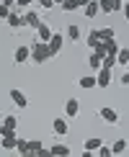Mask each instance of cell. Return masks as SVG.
<instances>
[{
  "label": "cell",
  "instance_id": "obj_1",
  "mask_svg": "<svg viewBox=\"0 0 129 157\" xmlns=\"http://www.w3.org/2000/svg\"><path fill=\"white\" fill-rule=\"evenodd\" d=\"M31 59H34L36 64H44V62L54 59L52 52H49V44L47 41H34V44H31Z\"/></svg>",
  "mask_w": 129,
  "mask_h": 157
},
{
  "label": "cell",
  "instance_id": "obj_2",
  "mask_svg": "<svg viewBox=\"0 0 129 157\" xmlns=\"http://www.w3.org/2000/svg\"><path fill=\"white\" fill-rule=\"evenodd\" d=\"M16 126H18V119L13 113H8L3 119V126H0V136H13L16 134Z\"/></svg>",
  "mask_w": 129,
  "mask_h": 157
},
{
  "label": "cell",
  "instance_id": "obj_3",
  "mask_svg": "<svg viewBox=\"0 0 129 157\" xmlns=\"http://www.w3.org/2000/svg\"><path fill=\"white\" fill-rule=\"evenodd\" d=\"M98 116H101V121L103 124H119V111L116 108H111V106H103V108H98Z\"/></svg>",
  "mask_w": 129,
  "mask_h": 157
},
{
  "label": "cell",
  "instance_id": "obj_4",
  "mask_svg": "<svg viewBox=\"0 0 129 157\" xmlns=\"http://www.w3.org/2000/svg\"><path fill=\"white\" fill-rule=\"evenodd\" d=\"M49 52H52V57H57L62 52V47H64V36L60 34V31H54V34H52V39H49Z\"/></svg>",
  "mask_w": 129,
  "mask_h": 157
},
{
  "label": "cell",
  "instance_id": "obj_5",
  "mask_svg": "<svg viewBox=\"0 0 129 157\" xmlns=\"http://www.w3.org/2000/svg\"><path fill=\"white\" fill-rule=\"evenodd\" d=\"M101 5V13H116L124 8V0H98Z\"/></svg>",
  "mask_w": 129,
  "mask_h": 157
},
{
  "label": "cell",
  "instance_id": "obj_6",
  "mask_svg": "<svg viewBox=\"0 0 129 157\" xmlns=\"http://www.w3.org/2000/svg\"><path fill=\"white\" fill-rule=\"evenodd\" d=\"M23 26H29V29H39V26H41V16H39L36 10H26L23 13Z\"/></svg>",
  "mask_w": 129,
  "mask_h": 157
},
{
  "label": "cell",
  "instance_id": "obj_7",
  "mask_svg": "<svg viewBox=\"0 0 129 157\" xmlns=\"http://www.w3.org/2000/svg\"><path fill=\"white\" fill-rule=\"evenodd\" d=\"M29 59H31V47H18L16 54H13V62L16 64H26Z\"/></svg>",
  "mask_w": 129,
  "mask_h": 157
},
{
  "label": "cell",
  "instance_id": "obj_8",
  "mask_svg": "<svg viewBox=\"0 0 129 157\" xmlns=\"http://www.w3.org/2000/svg\"><path fill=\"white\" fill-rule=\"evenodd\" d=\"M111 70H106V67H101L98 70V75H96V82H98V88H108L111 85Z\"/></svg>",
  "mask_w": 129,
  "mask_h": 157
},
{
  "label": "cell",
  "instance_id": "obj_9",
  "mask_svg": "<svg viewBox=\"0 0 129 157\" xmlns=\"http://www.w3.org/2000/svg\"><path fill=\"white\" fill-rule=\"evenodd\" d=\"M10 101L16 103L18 108H26V106H29V98H26V95H23V90H18V88H13V90H10Z\"/></svg>",
  "mask_w": 129,
  "mask_h": 157
},
{
  "label": "cell",
  "instance_id": "obj_10",
  "mask_svg": "<svg viewBox=\"0 0 129 157\" xmlns=\"http://www.w3.org/2000/svg\"><path fill=\"white\" fill-rule=\"evenodd\" d=\"M52 129H54L57 136H64L70 132V124H67V119H54V121H52Z\"/></svg>",
  "mask_w": 129,
  "mask_h": 157
},
{
  "label": "cell",
  "instance_id": "obj_11",
  "mask_svg": "<svg viewBox=\"0 0 129 157\" xmlns=\"http://www.w3.org/2000/svg\"><path fill=\"white\" fill-rule=\"evenodd\" d=\"M77 113H80V103H77L75 98H70V101L64 103V116H67V119H75Z\"/></svg>",
  "mask_w": 129,
  "mask_h": 157
},
{
  "label": "cell",
  "instance_id": "obj_12",
  "mask_svg": "<svg viewBox=\"0 0 129 157\" xmlns=\"http://www.w3.org/2000/svg\"><path fill=\"white\" fill-rule=\"evenodd\" d=\"M83 13H85V18H96L101 13V5H98V0H90V3L83 8Z\"/></svg>",
  "mask_w": 129,
  "mask_h": 157
},
{
  "label": "cell",
  "instance_id": "obj_13",
  "mask_svg": "<svg viewBox=\"0 0 129 157\" xmlns=\"http://www.w3.org/2000/svg\"><path fill=\"white\" fill-rule=\"evenodd\" d=\"M5 21H8L10 29H21V26H23V16H21V13H16V10H10V16L5 18Z\"/></svg>",
  "mask_w": 129,
  "mask_h": 157
},
{
  "label": "cell",
  "instance_id": "obj_14",
  "mask_svg": "<svg viewBox=\"0 0 129 157\" xmlns=\"http://www.w3.org/2000/svg\"><path fill=\"white\" fill-rule=\"evenodd\" d=\"M101 144H103V139H98V136H90V139H85V152H98L101 149Z\"/></svg>",
  "mask_w": 129,
  "mask_h": 157
},
{
  "label": "cell",
  "instance_id": "obj_15",
  "mask_svg": "<svg viewBox=\"0 0 129 157\" xmlns=\"http://www.w3.org/2000/svg\"><path fill=\"white\" fill-rule=\"evenodd\" d=\"M80 36H83L80 26H77V23H70V26H67V34H64V39H70V41H77Z\"/></svg>",
  "mask_w": 129,
  "mask_h": 157
},
{
  "label": "cell",
  "instance_id": "obj_16",
  "mask_svg": "<svg viewBox=\"0 0 129 157\" xmlns=\"http://www.w3.org/2000/svg\"><path fill=\"white\" fill-rule=\"evenodd\" d=\"M80 88L83 90H93V88H98V82H96V75H85V77H80Z\"/></svg>",
  "mask_w": 129,
  "mask_h": 157
},
{
  "label": "cell",
  "instance_id": "obj_17",
  "mask_svg": "<svg viewBox=\"0 0 129 157\" xmlns=\"http://www.w3.org/2000/svg\"><path fill=\"white\" fill-rule=\"evenodd\" d=\"M52 34H54V31H52L47 23H41V26L36 29V36H39V41H49V39H52Z\"/></svg>",
  "mask_w": 129,
  "mask_h": 157
},
{
  "label": "cell",
  "instance_id": "obj_18",
  "mask_svg": "<svg viewBox=\"0 0 129 157\" xmlns=\"http://www.w3.org/2000/svg\"><path fill=\"white\" fill-rule=\"evenodd\" d=\"M88 64H90V70H93V72H98V70L103 67V57H101V54H96V52H93V54L88 57Z\"/></svg>",
  "mask_w": 129,
  "mask_h": 157
},
{
  "label": "cell",
  "instance_id": "obj_19",
  "mask_svg": "<svg viewBox=\"0 0 129 157\" xmlns=\"http://www.w3.org/2000/svg\"><path fill=\"white\" fill-rule=\"evenodd\" d=\"M85 44H88L90 49H96V47H98V44H101V34H98V29H93V31H90V34H88Z\"/></svg>",
  "mask_w": 129,
  "mask_h": 157
},
{
  "label": "cell",
  "instance_id": "obj_20",
  "mask_svg": "<svg viewBox=\"0 0 129 157\" xmlns=\"http://www.w3.org/2000/svg\"><path fill=\"white\" fill-rule=\"evenodd\" d=\"M52 155L54 157H70V147L67 144H52Z\"/></svg>",
  "mask_w": 129,
  "mask_h": 157
},
{
  "label": "cell",
  "instance_id": "obj_21",
  "mask_svg": "<svg viewBox=\"0 0 129 157\" xmlns=\"http://www.w3.org/2000/svg\"><path fill=\"white\" fill-rule=\"evenodd\" d=\"M127 152V139H116L111 144V155H124Z\"/></svg>",
  "mask_w": 129,
  "mask_h": 157
},
{
  "label": "cell",
  "instance_id": "obj_22",
  "mask_svg": "<svg viewBox=\"0 0 129 157\" xmlns=\"http://www.w3.org/2000/svg\"><path fill=\"white\" fill-rule=\"evenodd\" d=\"M103 47H106V54H119V44H116V39H106L103 41Z\"/></svg>",
  "mask_w": 129,
  "mask_h": 157
},
{
  "label": "cell",
  "instance_id": "obj_23",
  "mask_svg": "<svg viewBox=\"0 0 129 157\" xmlns=\"http://www.w3.org/2000/svg\"><path fill=\"white\" fill-rule=\"evenodd\" d=\"M0 144H3V149H16L18 136H16V134H13V136H3V142H0Z\"/></svg>",
  "mask_w": 129,
  "mask_h": 157
},
{
  "label": "cell",
  "instance_id": "obj_24",
  "mask_svg": "<svg viewBox=\"0 0 129 157\" xmlns=\"http://www.w3.org/2000/svg\"><path fill=\"white\" fill-rule=\"evenodd\" d=\"M116 64H121V67H127V64H129V49H119V54H116Z\"/></svg>",
  "mask_w": 129,
  "mask_h": 157
},
{
  "label": "cell",
  "instance_id": "obj_25",
  "mask_svg": "<svg viewBox=\"0 0 129 157\" xmlns=\"http://www.w3.org/2000/svg\"><path fill=\"white\" fill-rule=\"evenodd\" d=\"M98 34H101V41H106V39H116V31L114 29H98Z\"/></svg>",
  "mask_w": 129,
  "mask_h": 157
},
{
  "label": "cell",
  "instance_id": "obj_26",
  "mask_svg": "<svg viewBox=\"0 0 129 157\" xmlns=\"http://www.w3.org/2000/svg\"><path fill=\"white\" fill-rule=\"evenodd\" d=\"M114 64H116V57H114V54H106V57H103V67H106V70H114Z\"/></svg>",
  "mask_w": 129,
  "mask_h": 157
},
{
  "label": "cell",
  "instance_id": "obj_27",
  "mask_svg": "<svg viewBox=\"0 0 129 157\" xmlns=\"http://www.w3.org/2000/svg\"><path fill=\"white\" fill-rule=\"evenodd\" d=\"M96 157H114V155H111V147L101 144V149H98V152H96Z\"/></svg>",
  "mask_w": 129,
  "mask_h": 157
},
{
  "label": "cell",
  "instance_id": "obj_28",
  "mask_svg": "<svg viewBox=\"0 0 129 157\" xmlns=\"http://www.w3.org/2000/svg\"><path fill=\"white\" fill-rule=\"evenodd\" d=\"M41 147H44V144H41L39 139H29V149H31V152H39Z\"/></svg>",
  "mask_w": 129,
  "mask_h": 157
},
{
  "label": "cell",
  "instance_id": "obj_29",
  "mask_svg": "<svg viewBox=\"0 0 129 157\" xmlns=\"http://www.w3.org/2000/svg\"><path fill=\"white\" fill-rule=\"evenodd\" d=\"M62 10H67V13L70 10H77V0H67V3L62 5Z\"/></svg>",
  "mask_w": 129,
  "mask_h": 157
},
{
  "label": "cell",
  "instance_id": "obj_30",
  "mask_svg": "<svg viewBox=\"0 0 129 157\" xmlns=\"http://www.w3.org/2000/svg\"><path fill=\"white\" fill-rule=\"evenodd\" d=\"M39 5H41L44 10H52L54 8V0H39Z\"/></svg>",
  "mask_w": 129,
  "mask_h": 157
},
{
  "label": "cell",
  "instance_id": "obj_31",
  "mask_svg": "<svg viewBox=\"0 0 129 157\" xmlns=\"http://www.w3.org/2000/svg\"><path fill=\"white\" fill-rule=\"evenodd\" d=\"M16 149H18V152H23V149H29V139H18Z\"/></svg>",
  "mask_w": 129,
  "mask_h": 157
},
{
  "label": "cell",
  "instance_id": "obj_32",
  "mask_svg": "<svg viewBox=\"0 0 129 157\" xmlns=\"http://www.w3.org/2000/svg\"><path fill=\"white\" fill-rule=\"evenodd\" d=\"M36 157H54V155H52V149L41 147V149H39V152H36Z\"/></svg>",
  "mask_w": 129,
  "mask_h": 157
},
{
  "label": "cell",
  "instance_id": "obj_33",
  "mask_svg": "<svg viewBox=\"0 0 129 157\" xmlns=\"http://www.w3.org/2000/svg\"><path fill=\"white\" fill-rule=\"evenodd\" d=\"M10 16V8H5L3 3H0V18H8Z\"/></svg>",
  "mask_w": 129,
  "mask_h": 157
},
{
  "label": "cell",
  "instance_id": "obj_34",
  "mask_svg": "<svg viewBox=\"0 0 129 157\" xmlns=\"http://www.w3.org/2000/svg\"><path fill=\"white\" fill-rule=\"evenodd\" d=\"M0 3H3V5H5V8H10V10H13V5H16V3H18V0H0Z\"/></svg>",
  "mask_w": 129,
  "mask_h": 157
},
{
  "label": "cell",
  "instance_id": "obj_35",
  "mask_svg": "<svg viewBox=\"0 0 129 157\" xmlns=\"http://www.w3.org/2000/svg\"><path fill=\"white\" fill-rule=\"evenodd\" d=\"M119 82H121V85H129V72L121 75V77H119Z\"/></svg>",
  "mask_w": 129,
  "mask_h": 157
},
{
  "label": "cell",
  "instance_id": "obj_36",
  "mask_svg": "<svg viewBox=\"0 0 129 157\" xmlns=\"http://www.w3.org/2000/svg\"><path fill=\"white\" fill-rule=\"evenodd\" d=\"M121 13H124V18H127V21H129V0H127V3H124V8H121Z\"/></svg>",
  "mask_w": 129,
  "mask_h": 157
},
{
  "label": "cell",
  "instance_id": "obj_37",
  "mask_svg": "<svg viewBox=\"0 0 129 157\" xmlns=\"http://www.w3.org/2000/svg\"><path fill=\"white\" fill-rule=\"evenodd\" d=\"M31 3H34V0H18V3H16V5H21V8H29V5H31Z\"/></svg>",
  "mask_w": 129,
  "mask_h": 157
},
{
  "label": "cell",
  "instance_id": "obj_38",
  "mask_svg": "<svg viewBox=\"0 0 129 157\" xmlns=\"http://www.w3.org/2000/svg\"><path fill=\"white\" fill-rule=\"evenodd\" d=\"M21 157H36V152H31V149H23V152H21Z\"/></svg>",
  "mask_w": 129,
  "mask_h": 157
},
{
  "label": "cell",
  "instance_id": "obj_39",
  "mask_svg": "<svg viewBox=\"0 0 129 157\" xmlns=\"http://www.w3.org/2000/svg\"><path fill=\"white\" fill-rule=\"evenodd\" d=\"M88 3H90V0H77V8H85Z\"/></svg>",
  "mask_w": 129,
  "mask_h": 157
},
{
  "label": "cell",
  "instance_id": "obj_40",
  "mask_svg": "<svg viewBox=\"0 0 129 157\" xmlns=\"http://www.w3.org/2000/svg\"><path fill=\"white\" fill-rule=\"evenodd\" d=\"M83 157H96V152H83Z\"/></svg>",
  "mask_w": 129,
  "mask_h": 157
},
{
  "label": "cell",
  "instance_id": "obj_41",
  "mask_svg": "<svg viewBox=\"0 0 129 157\" xmlns=\"http://www.w3.org/2000/svg\"><path fill=\"white\" fill-rule=\"evenodd\" d=\"M64 3H67V0H54V5H64Z\"/></svg>",
  "mask_w": 129,
  "mask_h": 157
},
{
  "label": "cell",
  "instance_id": "obj_42",
  "mask_svg": "<svg viewBox=\"0 0 129 157\" xmlns=\"http://www.w3.org/2000/svg\"><path fill=\"white\" fill-rule=\"evenodd\" d=\"M124 3H127V0H124Z\"/></svg>",
  "mask_w": 129,
  "mask_h": 157
}]
</instances>
